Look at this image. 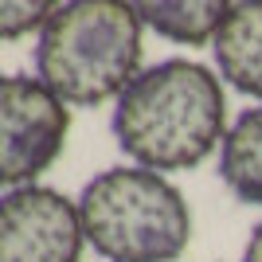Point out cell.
<instances>
[{"label":"cell","instance_id":"1","mask_svg":"<svg viewBox=\"0 0 262 262\" xmlns=\"http://www.w3.org/2000/svg\"><path fill=\"white\" fill-rule=\"evenodd\" d=\"M114 137L125 157L161 176L204 164L227 137V94L219 75L192 59L145 67L114 102Z\"/></svg>","mask_w":262,"mask_h":262},{"label":"cell","instance_id":"2","mask_svg":"<svg viewBox=\"0 0 262 262\" xmlns=\"http://www.w3.org/2000/svg\"><path fill=\"white\" fill-rule=\"evenodd\" d=\"M141 16L121 0L55 4L35 43V78L67 106L118 102L141 75Z\"/></svg>","mask_w":262,"mask_h":262},{"label":"cell","instance_id":"3","mask_svg":"<svg viewBox=\"0 0 262 262\" xmlns=\"http://www.w3.org/2000/svg\"><path fill=\"white\" fill-rule=\"evenodd\" d=\"M86 243L106 262H176L192 243L184 192L153 168H106L82 188Z\"/></svg>","mask_w":262,"mask_h":262},{"label":"cell","instance_id":"4","mask_svg":"<svg viewBox=\"0 0 262 262\" xmlns=\"http://www.w3.org/2000/svg\"><path fill=\"white\" fill-rule=\"evenodd\" d=\"M67 102L32 75L0 82V176L8 188L35 184L67 145Z\"/></svg>","mask_w":262,"mask_h":262},{"label":"cell","instance_id":"5","mask_svg":"<svg viewBox=\"0 0 262 262\" xmlns=\"http://www.w3.org/2000/svg\"><path fill=\"white\" fill-rule=\"evenodd\" d=\"M86 243L78 204L43 184L8 188L0 204V262H78Z\"/></svg>","mask_w":262,"mask_h":262},{"label":"cell","instance_id":"6","mask_svg":"<svg viewBox=\"0 0 262 262\" xmlns=\"http://www.w3.org/2000/svg\"><path fill=\"white\" fill-rule=\"evenodd\" d=\"M211 47H215L219 75L235 90L262 98V0L231 4Z\"/></svg>","mask_w":262,"mask_h":262},{"label":"cell","instance_id":"7","mask_svg":"<svg viewBox=\"0 0 262 262\" xmlns=\"http://www.w3.org/2000/svg\"><path fill=\"white\" fill-rule=\"evenodd\" d=\"M219 176L243 200L262 208V106L239 114L219 149Z\"/></svg>","mask_w":262,"mask_h":262},{"label":"cell","instance_id":"8","mask_svg":"<svg viewBox=\"0 0 262 262\" xmlns=\"http://www.w3.org/2000/svg\"><path fill=\"white\" fill-rule=\"evenodd\" d=\"M231 4L223 0H149V4H137V16L149 32L172 39V43H215L219 28L227 20Z\"/></svg>","mask_w":262,"mask_h":262},{"label":"cell","instance_id":"9","mask_svg":"<svg viewBox=\"0 0 262 262\" xmlns=\"http://www.w3.org/2000/svg\"><path fill=\"white\" fill-rule=\"evenodd\" d=\"M51 12H55V4H47V0H8V4H0V39L12 43V39L28 35L32 28L43 32Z\"/></svg>","mask_w":262,"mask_h":262},{"label":"cell","instance_id":"10","mask_svg":"<svg viewBox=\"0 0 262 262\" xmlns=\"http://www.w3.org/2000/svg\"><path fill=\"white\" fill-rule=\"evenodd\" d=\"M243 262H262V223L251 231V239L243 247Z\"/></svg>","mask_w":262,"mask_h":262}]
</instances>
